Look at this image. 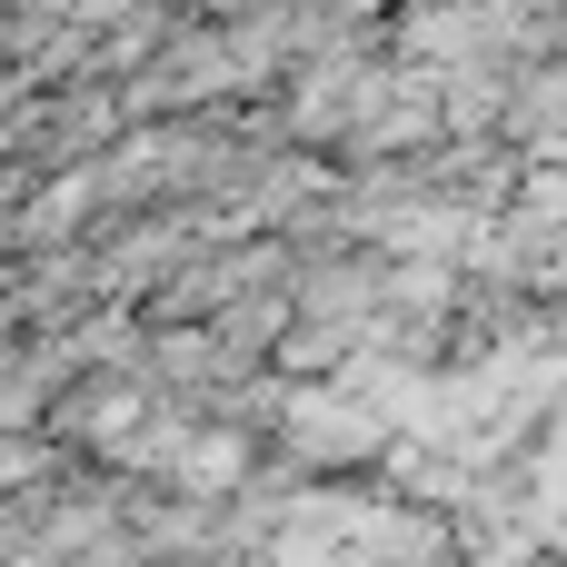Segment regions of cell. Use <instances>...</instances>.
<instances>
[{
    "label": "cell",
    "instance_id": "1",
    "mask_svg": "<svg viewBox=\"0 0 567 567\" xmlns=\"http://www.w3.org/2000/svg\"><path fill=\"white\" fill-rule=\"evenodd\" d=\"M279 449H289V468H309V478L379 468L389 419H379L369 399H349L339 379H329V389H279Z\"/></svg>",
    "mask_w": 567,
    "mask_h": 567
},
{
    "label": "cell",
    "instance_id": "2",
    "mask_svg": "<svg viewBox=\"0 0 567 567\" xmlns=\"http://www.w3.org/2000/svg\"><path fill=\"white\" fill-rule=\"evenodd\" d=\"M249 468V449H239V429H209L199 449H189V488H229Z\"/></svg>",
    "mask_w": 567,
    "mask_h": 567
}]
</instances>
